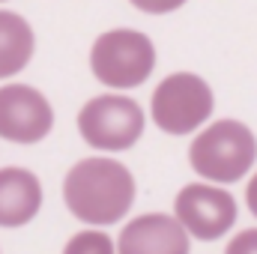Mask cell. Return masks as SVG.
Wrapping results in <instances>:
<instances>
[{
    "label": "cell",
    "mask_w": 257,
    "mask_h": 254,
    "mask_svg": "<svg viewBox=\"0 0 257 254\" xmlns=\"http://www.w3.org/2000/svg\"><path fill=\"white\" fill-rule=\"evenodd\" d=\"M224 254H257V227H248V230L236 233L227 242Z\"/></svg>",
    "instance_id": "7c38bea8"
},
{
    "label": "cell",
    "mask_w": 257,
    "mask_h": 254,
    "mask_svg": "<svg viewBox=\"0 0 257 254\" xmlns=\"http://www.w3.org/2000/svg\"><path fill=\"white\" fill-rule=\"evenodd\" d=\"M78 132L96 150H128L144 135V111L128 96H96L81 108Z\"/></svg>",
    "instance_id": "5b68a950"
},
{
    "label": "cell",
    "mask_w": 257,
    "mask_h": 254,
    "mask_svg": "<svg viewBox=\"0 0 257 254\" xmlns=\"http://www.w3.org/2000/svg\"><path fill=\"white\" fill-rule=\"evenodd\" d=\"M0 3H3V0H0Z\"/></svg>",
    "instance_id": "9a60e30c"
},
{
    "label": "cell",
    "mask_w": 257,
    "mask_h": 254,
    "mask_svg": "<svg viewBox=\"0 0 257 254\" xmlns=\"http://www.w3.org/2000/svg\"><path fill=\"white\" fill-rule=\"evenodd\" d=\"M257 159V141L239 120H215L189 147L192 168L212 183H236Z\"/></svg>",
    "instance_id": "7a4b0ae2"
},
{
    "label": "cell",
    "mask_w": 257,
    "mask_h": 254,
    "mask_svg": "<svg viewBox=\"0 0 257 254\" xmlns=\"http://www.w3.org/2000/svg\"><path fill=\"white\" fill-rule=\"evenodd\" d=\"M245 203H248V209H251V215L257 218V174L248 180V189H245Z\"/></svg>",
    "instance_id": "5bb4252c"
},
{
    "label": "cell",
    "mask_w": 257,
    "mask_h": 254,
    "mask_svg": "<svg viewBox=\"0 0 257 254\" xmlns=\"http://www.w3.org/2000/svg\"><path fill=\"white\" fill-rule=\"evenodd\" d=\"M93 75L111 90H132L141 87L156 69V48L153 39L141 30H105L90 51Z\"/></svg>",
    "instance_id": "3957f363"
},
{
    "label": "cell",
    "mask_w": 257,
    "mask_h": 254,
    "mask_svg": "<svg viewBox=\"0 0 257 254\" xmlns=\"http://www.w3.org/2000/svg\"><path fill=\"white\" fill-rule=\"evenodd\" d=\"M54 111L48 99L27 84L0 87V138L12 144H36L48 138Z\"/></svg>",
    "instance_id": "52a82bcc"
},
{
    "label": "cell",
    "mask_w": 257,
    "mask_h": 254,
    "mask_svg": "<svg viewBox=\"0 0 257 254\" xmlns=\"http://www.w3.org/2000/svg\"><path fill=\"white\" fill-rule=\"evenodd\" d=\"M36 48L33 27L9 9H0V78L24 72Z\"/></svg>",
    "instance_id": "30bf717a"
},
{
    "label": "cell",
    "mask_w": 257,
    "mask_h": 254,
    "mask_svg": "<svg viewBox=\"0 0 257 254\" xmlns=\"http://www.w3.org/2000/svg\"><path fill=\"white\" fill-rule=\"evenodd\" d=\"M69 212L87 224H114L135 203V177L114 159H81L63 183Z\"/></svg>",
    "instance_id": "6da1fadb"
},
{
    "label": "cell",
    "mask_w": 257,
    "mask_h": 254,
    "mask_svg": "<svg viewBox=\"0 0 257 254\" xmlns=\"http://www.w3.org/2000/svg\"><path fill=\"white\" fill-rule=\"evenodd\" d=\"M42 206V186L24 168H0V227H21L33 221Z\"/></svg>",
    "instance_id": "9c48e42d"
},
{
    "label": "cell",
    "mask_w": 257,
    "mask_h": 254,
    "mask_svg": "<svg viewBox=\"0 0 257 254\" xmlns=\"http://www.w3.org/2000/svg\"><path fill=\"white\" fill-rule=\"evenodd\" d=\"M186 0H132V6H138L141 12H150V15H168L174 9H180Z\"/></svg>",
    "instance_id": "4fadbf2b"
},
{
    "label": "cell",
    "mask_w": 257,
    "mask_h": 254,
    "mask_svg": "<svg viewBox=\"0 0 257 254\" xmlns=\"http://www.w3.org/2000/svg\"><path fill=\"white\" fill-rule=\"evenodd\" d=\"M63 254H114V242L102 230H81L66 242Z\"/></svg>",
    "instance_id": "8fae6325"
},
{
    "label": "cell",
    "mask_w": 257,
    "mask_h": 254,
    "mask_svg": "<svg viewBox=\"0 0 257 254\" xmlns=\"http://www.w3.org/2000/svg\"><path fill=\"white\" fill-rule=\"evenodd\" d=\"M117 254H189V233L174 215H138L120 230Z\"/></svg>",
    "instance_id": "ba28073f"
},
{
    "label": "cell",
    "mask_w": 257,
    "mask_h": 254,
    "mask_svg": "<svg viewBox=\"0 0 257 254\" xmlns=\"http://www.w3.org/2000/svg\"><path fill=\"white\" fill-rule=\"evenodd\" d=\"M174 218L180 221V227L189 236L200 242H212L233 227L236 200L230 197V191L218 189V186L189 183L174 200Z\"/></svg>",
    "instance_id": "8992f818"
},
{
    "label": "cell",
    "mask_w": 257,
    "mask_h": 254,
    "mask_svg": "<svg viewBox=\"0 0 257 254\" xmlns=\"http://www.w3.org/2000/svg\"><path fill=\"white\" fill-rule=\"evenodd\" d=\"M212 108H215L212 90L194 72L168 75L156 87L153 102H150L153 123L168 135H192L194 129H200L209 120Z\"/></svg>",
    "instance_id": "277c9868"
}]
</instances>
